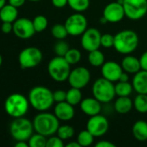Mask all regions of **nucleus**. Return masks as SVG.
Masks as SVG:
<instances>
[{
	"instance_id": "39",
	"label": "nucleus",
	"mask_w": 147,
	"mask_h": 147,
	"mask_svg": "<svg viewBox=\"0 0 147 147\" xmlns=\"http://www.w3.org/2000/svg\"><path fill=\"white\" fill-rule=\"evenodd\" d=\"M1 30L3 34H9L13 31V22H3L1 26Z\"/></svg>"
},
{
	"instance_id": "5",
	"label": "nucleus",
	"mask_w": 147,
	"mask_h": 147,
	"mask_svg": "<svg viewBox=\"0 0 147 147\" xmlns=\"http://www.w3.org/2000/svg\"><path fill=\"white\" fill-rule=\"evenodd\" d=\"M92 92L94 98L101 103H108L114 99L116 96L115 86L113 82L106 79L105 78H98L93 84Z\"/></svg>"
},
{
	"instance_id": "10",
	"label": "nucleus",
	"mask_w": 147,
	"mask_h": 147,
	"mask_svg": "<svg viewBox=\"0 0 147 147\" xmlns=\"http://www.w3.org/2000/svg\"><path fill=\"white\" fill-rule=\"evenodd\" d=\"M123 7L127 18L137 21L147 14V0H124Z\"/></svg>"
},
{
	"instance_id": "30",
	"label": "nucleus",
	"mask_w": 147,
	"mask_h": 147,
	"mask_svg": "<svg viewBox=\"0 0 147 147\" xmlns=\"http://www.w3.org/2000/svg\"><path fill=\"white\" fill-rule=\"evenodd\" d=\"M29 147H45L47 144L46 136L36 133V134H32L31 137L28 140Z\"/></svg>"
},
{
	"instance_id": "19",
	"label": "nucleus",
	"mask_w": 147,
	"mask_h": 147,
	"mask_svg": "<svg viewBox=\"0 0 147 147\" xmlns=\"http://www.w3.org/2000/svg\"><path fill=\"white\" fill-rule=\"evenodd\" d=\"M132 84L138 94H147V71L140 70L135 73Z\"/></svg>"
},
{
	"instance_id": "4",
	"label": "nucleus",
	"mask_w": 147,
	"mask_h": 147,
	"mask_svg": "<svg viewBox=\"0 0 147 147\" xmlns=\"http://www.w3.org/2000/svg\"><path fill=\"white\" fill-rule=\"evenodd\" d=\"M29 105V99L23 95L14 93L6 98L4 102V109L10 116L18 118L23 117L27 114Z\"/></svg>"
},
{
	"instance_id": "17",
	"label": "nucleus",
	"mask_w": 147,
	"mask_h": 147,
	"mask_svg": "<svg viewBox=\"0 0 147 147\" xmlns=\"http://www.w3.org/2000/svg\"><path fill=\"white\" fill-rule=\"evenodd\" d=\"M54 114L59 121H68L75 116V109L73 105L68 103L67 101H64L62 102H57L54 109Z\"/></svg>"
},
{
	"instance_id": "15",
	"label": "nucleus",
	"mask_w": 147,
	"mask_h": 147,
	"mask_svg": "<svg viewBox=\"0 0 147 147\" xmlns=\"http://www.w3.org/2000/svg\"><path fill=\"white\" fill-rule=\"evenodd\" d=\"M102 16L107 19V22L115 23L120 22L126 16L123 4H120L118 2L108 3L104 8Z\"/></svg>"
},
{
	"instance_id": "44",
	"label": "nucleus",
	"mask_w": 147,
	"mask_h": 147,
	"mask_svg": "<svg viewBox=\"0 0 147 147\" xmlns=\"http://www.w3.org/2000/svg\"><path fill=\"white\" fill-rule=\"evenodd\" d=\"M129 80V77H128V73L127 72H122L121 75H120V82H128Z\"/></svg>"
},
{
	"instance_id": "7",
	"label": "nucleus",
	"mask_w": 147,
	"mask_h": 147,
	"mask_svg": "<svg viewBox=\"0 0 147 147\" xmlns=\"http://www.w3.org/2000/svg\"><path fill=\"white\" fill-rule=\"evenodd\" d=\"M34 126L29 119L23 117L15 118L10 126V132L16 141H27L33 134Z\"/></svg>"
},
{
	"instance_id": "27",
	"label": "nucleus",
	"mask_w": 147,
	"mask_h": 147,
	"mask_svg": "<svg viewBox=\"0 0 147 147\" xmlns=\"http://www.w3.org/2000/svg\"><path fill=\"white\" fill-rule=\"evenodd\" d=\"M133 107L139 113H147V94H138L133 100Z\"/></svg>"
},
{
	"instance_id": "14",
	"label": "nucleus",
	"mask_w": 147,
	"mask_h": 147,
	"mask_svg": "<svg viewBox=\"0 0 147 147\" xmlns=\"http://www.w3.org/2000/svg\"><path fill=\"white\" fill-rule=\"evenodd\" d=\"M13 33L16 37L23 40L31 38L36 33L33 22L25 17L16 19L13 22Z\"/></svg>"
},
{
	"instance_id": "16",
	"label": "nucleus",
	"mask_w": 147,
	"mask_h": 147,
	"mask_svg": "<svg viewBox=\"0 0 147 147\" xmlns=\"http://www.w3.org/2000/svg\"><path fill=\"white\" fill-rule=\"evenodd\" d=\"M124 71L121 65L115 61L105 62L101 66V75L106 79L111 82H117L120 80L121 73Z\"/></svg>"
},
{
	"instance_id": "12",
	"label": "nucleus",
	"mask_w": 147,
	"mask_h": 147,
	"mask_svg": "<svg viewBox=\"0 0 147 147\" xmlns=\"http://www.w3.org/2000/svg\"><path fill=\"white\" fill-rule=\"evenodd\" d=\"M91 78L90 71L88 68L83 66H79L75 68L70 71L69 77L68 78V81L71 87L82 89L85 88Z\"/></svg>"
},
{
	"instance_id": "49",
	"label": "nucleus",
	"mask_w": 147,
	"mask_h": 147,
	"mask_svg": "<svg viewBox=\"0 0 147 147\" xmlns=\"http://www.w3.org/2000/svg\"><path fill=\"white\" fill-rule=\"evenodd\" d=\"M29 1H33V2H36V1H40V0H29Z\"/></svg>"
},
{
	"instance_id": "3",
	"label": "nucleus",
	"mask_w": 147,
	"mask_h": 147,
	"mask_svg": "<svg viewBox=\"0 0 147 147\" xmlns=\"http://www.w3.org/2000/svg\"><path fill=\"white\" fill-rule=\"evenodd\" d=\"M34 130L36 133L49 137L56 134L60 124L59 119L54 114L42 112L36 115L33 120Z\"/></svg>"
},
{
	"instance_id": "41",
	"label": "nucleus",
	"mask_w": 147,
	"mask_h": 147,
	"mask_svg": "<svg viewBox=\"0 0 147 147\" xmlns=\"http://www.w3.org/2000/svg\"><path fill=\"white\" fill-rule=\"evenodd\" d=\"M51 2L56 8H63L68 4V0H51Z\"/></svg>"
},
{
	"instance_id": "1",
	"label": "nucleus",
	"mask_w": 147,
	"mask_h": 147,
	"mask_svg": "<svg viewBox=\"0 0 147 147\" xmlns=\"http://www.w3.org/2000/svg\"><path fill=\"white\" fill-rule=\"evenodd\" d=\"M29 104L37 111L43 112L50 109L55 102L53 92L44 86H36L29 93Z\"/></svg>"
},
{
	"instance_id": "31",
	"label": "nucleus",
	"mask_w": 147,
	"mask_h": 147,
	"mask_svg": "<svg viewBox=\"0 0 147 147\" xmlns=\"http://www.w3.org/2000/svg\"><path fill=\"white\" fill-rule=\"evenodd\" d=\"M33 25H34V28L36 30V32L40 33L44 31L47 27H48V19L46 18V16H42V15H38L36 16L34 19H33Z\"/></svg>"
},
{
	"instance_id": "26",
	"label": "nucleus",
	"mask_w": 147,
	"mask_h": 147,
	"mask_svg": "<svg viewBox=\"0 0 147 147\" xmlns=\"http://www.w3.org/2000/svg\"><path fill=\"white\" fill-rule=\"evenodd\" d=\"M115 93L118 96H129L133 90V84L129 82L119 81L115 85Z\"/></svg>"
},
{
	"instance_id": "37",
	"label": "nucleus",
	"mask_w": 147,
	"mask_h": 147,
	"mask_svg": "<svg viewBox=\"0 0 147 147\" xmlns=\"http://www.w3.org/2000/svg\"><path fill=\"white\" fill-rule=\"evenodd\" d=\"M64 143L63 140L57 135V136H49V138L47 140L46 147H63Z\"/></svg>"
},
{
	"instance_id": "13",
	"label": "nucleus",
	"mask_w": 147,
	"mask_h": 147,
	"mask_svg": "<svg viewBox=\"0 0 147 147\" xmlns=\"http://www.w3.org/2000/svg\"><path fill=\"white\" fill-rule=\"evenodd\" d=\"M109 128V122L107 119L101 115L90 116L87 122V129L94 137H102L107 134Z\"/></svg>"
},
{
	"instance_id": "45",
	"label": "nucleus",
	"mask_w": 147,
	"mask_h": 147,
	"mask_svg": "<svg viewBox=\"0 0 147 147\" xmlns=\"http://www.w3.org/2000/svg\"><path fill=\"white\" fill-rule=\"evenodd\" d=\"M16 147H28L29 146V143H26V141H17L15 145Z\"/></svg>"
},
{
	"instance_id": "6",
	"label": "nucleus",
	"mask_w": 147,
	"mask_h": 147,
	"mask_svg": "<svg viewBox=\"0 0 147 147\" xmlns=\"http://www.w3.org/2000/svg\"><path fill=\"white\" fill-rule=\"evenodd\" d=\"M70 64L64 57L56 56L53 58L48 65V72L51 78L56 82H64L68 80L71 68Z\"/></svg>"
},
{
	"instance_id": "43",
	"label": "nucleus",
	"mask_w": 147,
	"mask_h": 147,
	"mask_svg": "<svg viewBox=\"0 0 147 147\" xmlns=\"http://www.w3.org/2000/svg\"><path fill=\"white\" fill-rule=\"evenodd\" d=\"M25 1L26 0H8L9 3L16 7V8H19L21 6H23L24 3H25Z\"/></svg>"
},
{
	"instance_id": "47",
	"label": "nucleus",
	"mask_w": 147,
	"mask_h": 147,
	"mask_svg": "<svg viewBox=\"0 0 147 147\" xmlns=\"http://www.w3.org/2000/svg\"><path fill=\"white\" fill-rule=\"evenodd\" d=\"M6 4V0H0V9Z\"/></svg>"
},
{
	"instance_id": "9",
	"label": "nucleus",
	"mask_w": 147,
	"mask_h": 147,
	"mask_svg": "<svg viewBox=\"0 0 147 147\" xmlns=\"http://www.w3.org/2000/svg\"><path fill=\"white\" fill-rule=\"evenodd\" d=\"M68 34L72 36L81 35L88 28V20L84 15L75 12L70 15L64 23Z\"/></svg>"
},
{
	"instance_id": "23",
	"label": "nucleus",
	"mask_w": 147,
	"mask_h": 147,
	"mask_svg": "<svg viewBox=\"0 0 147 147\" xmlns=\"http://www.w3.org/2000/svg\"><path fill=\"white\" fill-rule=\"evenodd\" d=\"M133 134L134 138L144 142L147 140V122L145 121H138L133 126Z\"/></svg>"
},
{
	"instance_id": "18",
	"label": "nucleus",
	"mask_w": 147,
	"mask_h": 147,
	"mask_svg": "<svg viewBox=\"0 0 147 147\" xmlns=\"http://www.w3.org/2000/svg\"><path fill=\"white\" fill-rule=\"evenodd\" d=\"M80 107L81 111L88 116L99 115L101 111V102L94 97H87L82 99L80 103Z\"/></svg>"
},
{
	"instance_id": "21",
	"label": "nucleus",
	"mask_w": 147,
	"mask_h": 147,
	"mask_svg": "<svg viewBox=\"0 0 147 147\" xmlns=\"http://www.w3.org/2000/svg\"><path fill=\"white\" fill-rule=\"evenodd\" d=\"M133 107V102L129 96H119L114 102V109L120 115L128 114Z\"/></svg>"
},
{
	"instance_id": "42",
	"label": "nucleus",
	"mask_w": 147,
	"mask_h": 147,
	"mask_svg": "<svg viewBox=\"0 0 147 147\" xmlns=\"http://www.w3.org/2000/svg\"><path fill=\"white\" fill-rule=\"evenodd\" d=\"M95 147H115V145L107 140H101L95 145Z\"/></svg>"
},
{
	"instance_id": "46",
	"label": "nucleus",
	"mask_w": 147,
	"mask_h": 147,
	"mask_svg": "<svg viewBox=\"0 0 147 147\" xmlns=\"http://www.w3.org/2000/svg\"><path fill=\"white\" fill-rule=\"evenodd\" d=\"M66 147H81L80 144L77 141H73V142H69L66 145Z\"/></svg>"
},
{
	"instance_id": "48",
	"label": "nucleus",
	"mask_w": 147,
	"mask_h": 147,
	"mask_svg": "<svg viewBox=\"0 0 147 147\" xmlns=\"http://www.w3.org/2000/svg\"><path fill=\"white\" fill-rule=\"evenodd\" d=\"M2 63H3V58H2V56H1V54H0V66H1V65H2Z\"/></svg>"
},
{
	"instance_id": "22",
	"label": "nucleus",
	"mask_w": 147,
	"mask_h": 147,
	"mask_svg": "<svg viewBox=\"0 0 147 147\" xmlns=\"http://www.w3.org/2000/svg\"><path fill=\"white\" fill-rule=\"evenodd\" d=\"M17 16H18L17 8L10 3L5 4L0 9V19L2 22H14L17 19Z\"/></svg>"
},
{
	"instance_id": "32",
	"label": "nucleus",
	"mask_w": 147,
	"mask_h": 147,
	"mask_svg": "<svg viewBox=\"0 0 147 147\" xmlns=\"http://www.w3.org/2000/svg\"><path fill=\"white\" fill-rule=\"evenodd\" d=\"M51 34L54 38L57 40H64L68 35V33L65 25L62 24H55L51 28Z\"/></svg>"
},
{
	"instance_id": "2",
	"label": "nucleus",
	"mask_w": 147,
	"mask_h": 147,
	"mask_svg": "<svg viewBox=\"0 0 147 147\" xmlns=\"http://www.w3.org/2000/svg\"><path fill=\"white\" fill-rule=\"evenodd\" d=\"M139 43L136 32L131 29H125L114 35V49L121 54H130L134 52Z\"/></svg>"
},
{
	"instance_id": "20",
	"label": "nucleus",
	"mask_w": 147,
	"mask_h": 147,
	"mask_svg": "<svg viewBox=\"0 0 147 147\" xmlns=\"http://www.w3.org/2000/svg\"><path fill=\"white\" fill-rule=\"evenodd\" d=\"M121 66L124 70V71L130 73V74H135L138 71L141 70V65L139 59L136 58L135 56L127 54L121 62Z\"/></svg>"
},
{
	"instance_id": "33",
	"label": "nucleus",
	"mask_w": 147,
	"mask_h": 147,
	"mask_svg": "<svg viewBox=\"0 0 147 147\" xmlns=\"http://www.w3.org/2000/svg\"><path fill=\"white\" fill-rule=\"evenodd\" d=\"M64 58L70 65H75L80 62L81 59V53L76 48H69Z\"/></svg>"
},
{
	"instance_id": "36",
	"label": "nucleus",
	"mask_w": 147,
	"mask_h": 147,
	"mask_svg": "<svg viewBox=\"0 0 147 147\" xmlns=\"http://www.w3.org/2000/svg\"><path fill=\"white\" fill-rule=\"evenodd\" d=\"M101 47L105 48H110L113 47L114 44V35H112L110 34H101Z\"/></svg>"
},
{
	"instance_id": "38",
	"label": "nucleus",
	"mask_w": 147,
	"mask_h": 147,
	"mask_svg": "<svg viewBox=\"0 0 147 147\" xmlns=\"http://www.w3.org/2000/svg\"><path fill=\"white\" fill-rule=\"evenodd\" d=\"M53 97L55 102H62L66 101L67 98V91L62 90H57L53 92Z\"/></svg>"
},
{
	"instance_id": "28",
	"label": "nucleus",
	"mask_w": 147,
	"mask_h": 147,
	"mask_svg": "<svg viewBox=\"0 0 147 147\" xmlns=\"http://www.w3.org/2000/svg\"><path fill=\"white\" fill-rule=\"evenodd\" d=\"M94 136L88 130H82L79 133L77 136V142L81 146H89L94 143Z\"/></svg>"
},
{
	"instance_id": "40",
	"label": "nucleus",
	"mask_w": 147,
	"mask_h": 147,
	"mask_svg": "<svg viewBox=\"0 0 147 147\" xmlns=\"http://www.w3.org/2000/svg\"><path fill=\"white\" fill-rule=\"evenodd\" d=\"M139 61L141 65V70L147 71V51L141 55V57L139 58Z\"/></svg>"
},
{
	"instance_id": "24",
	"label": "nucleus",
	"mask_w": 147,
	"mask_h": 147,
	"mask_svg": "<svg viewBox=\"0 0 147 147\" xmlns=\"http://www.w3.org/2000/svg\"><path fill=\"white\" fill-rule=\"evenodd\" d=\"M88 62L94 67H101L102 65L105 63V55L104 53L100 51L99 49L88 52Z\"/></svg>"
},
{
	"instance_id": "29",
	"label": "nucleus",
	"mask_w": 147,
	"mask_h": 147,
	"mask_svg": "<svg viewBox=\"0 0 147 147\" xmlns=\"http://www.w3.org/2000/svg\"><path fill=\"white\" fill-rule=\"evenodd\" d=\"M68 4L74 11L82 13L89 8L90 0H68Z\"/></svg>"
},
{
	"instance_id": "35",
	"label": "nucleus",
	"mask_w": 147,
	"mask_h": 147,
	"mask_svg": "<svg viewBox=\"0 0 147 147\" xmlns=\"http://www.w3.org/2000/svg\"><path fill=\"white\" fill-rule=\"evenodd\" d=\"M68 50H69V46L63 40H59V41L57 43H55V45L54 47V51H55L56 56L64 57Z\"/></svg>"
},
{
	"instance_id": "8",
	"label": "nucleus",
	"mask_w": 147,
	"mask_h": 147,
	"mask_svg": "<svg viewBox=\"0 0 147 147\" xmlns=\"http://www.w3.org/2000/svg\"><path fill=\"white\" fill-rule=\"evenodd\" d=\"M42 60V51L35 47H29L23 49L18 56L20 66L23 69H29L37 66Z\"/></svg>"
},
{
	"instance_id": "11",
	"label": "nucleus",
	"mask_w": 147,
	"mask_h": 147,
	"mask_svg": "<svg viewBox=\"0 0 147 147\" xmlns=\"http://www.w3.org/2000/svg\"><path fill=\"white\" fill-rule=\"evenodd\" d=\"M101 34L95 28H87V30L81 34V44L84 50L91 52L99 49L101 47Z\"/></svg>"
},
{
	"instance_id": "34",
	"label": "nucleus",
	"mask_w": 147,
	"mask_h": 147,
	"mask_svg": "<svg viewBox=\"0 0 147 147\" xmlns=\"http://www.w3.org/2000/svg\"><path fill=\"white\" fill-rule=\"evenodd\" d=\"M56 134L62 140H65L71 139L75 135V129L69 125H63L59 127Z\"/></svg>"
},
{
	"instance_id": "25",
	"label": "nucleus",
	"mask_w": 147,
	"mask_h": 147,
	"mask_svg": "<svg viewBox=\"0 0 147 147\" xmlns=\"http://www.w3.org/2000/svg\"><path fill=\"white\" fill-rule=\"evenodd\" d=\"M66 101L73 106H75L82 101V93L81 89L71 87L67 91V98Z\"/></svg>"
}]
</instances>
